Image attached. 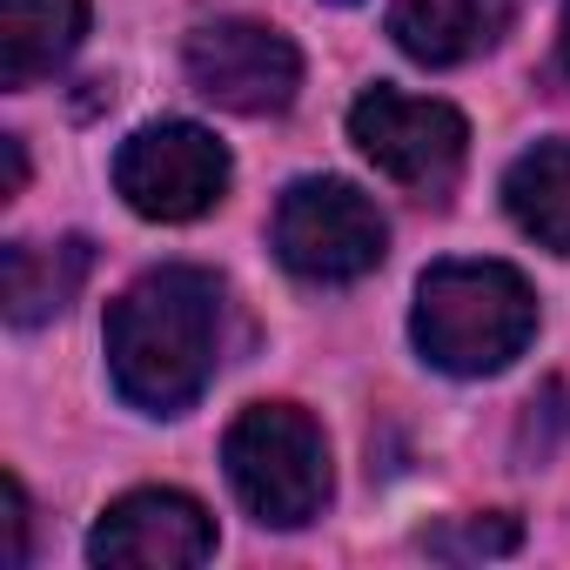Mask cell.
<instances>
[{"instance_id":"2","label":"cell","mask_w":570,"mask_h":570,"mask_svg":"<svg viewBox=\"0 0 570 570\" xmlns=\"http://www.w3.org/2000/svg\"><path fill=\"white\" fill-rule=\"evenodd\" d=\"M410 336L443 376H497L537 336V296L510 262H436L416 282Z\"/></svg>"},{"instance_id":"1","label":"cell","mask_w":570,"mask_h":570,"mask_svg":"<svg viewBox=\"0 0 570 570\" xmlns=\"http://www.w3.org/2000/svg\"><path fill=\"white\" fill-rule=\"evenodd\" d=\"M222 363V282L208 268H155L108 309L115 390L148 416H181Z\"/></svg>"},{"instance_id":"12","label":"cell","mask_w":570,"mask_h":570,"mask_svg":"<svg viewBox=\"0 0 570 570\" xmlns=\"http://www.w3.org/2000/svg\"><path fill=\"white\" fill-rule=\"evenodd\" d=\"M503 208L530 242L570 255V141H537L530 155H517L503 175Z\"/></svg>"},{"instance_id":"5","label":"cell","mask_w":570,"mask_h":570,"mask_svg":"<svg viewBox=\"0 0 570 570\" xmlns=\"http://www.w3.org/2000/svg\"><path fill=\"white\" fill-rule=\"evenodd\" d=\"M350 141L363 148V161H376V175H390L416 202H443L463 175L470 121L450 101H416V95H396V88H370L350 108Z\"/></svg>"},{"instance_id":"6","label":"cell","mask_w":570,"mask_h":570,"mask_svg":"<svg viewBox=\"0 0 570 570\" xmlns=\"http://www.w3.org/2000/svg\"><path fill=\"white\" fill-rule=\"evenodd\" d=\"M115 188L148 222H195L228 195V148L195 121H148L121 141Z\"/></svg>"},{"instance_id":"15","label":"cell","mask_w":570,"mask_h":570,"mask_svg":"<svg viewBox=\"0 0 570 570\" xmlns=\"http://www.w3.org/2000/svg\"><path fill=\"white\" fill-rule=\"evenodd\" d=\"M0 161H8V181H0V202H14V195L28 188V148H21V135H0Z\"/></svg>"},{"instance_id":"17","label":"cell","mask_w":570,"mask_h":570,"mask_svg":"<svg viewBox=\"0 0 570 570\" xmlns=\"http://www.w3.org/2000/svg\"><path fill=\"white\" fill-rule=\"evenodd\" d=\"M336 8H350V0H336Z\"/></svg>"},{"instance_id":"11","label":"cell","mask_w":570,"mask_h":570,"mask_svg":"<svg viewBox=\"0 0 570 570\" xmlns=\"http://www.w3.org/2000/svg\"><path fill=\"white\" fill-rule=\"evenodd\" d=\"M88 35V0H0V88L48 81Z\"/></svg>"},{"instance_id":"8","label":"cell","mask_w":570,"mask_h":570,"mask_svg":"<svg viewBox=\"0 0 570 570\" xmlns=\"http://www.w3.org/2000/svg\"><path fill=\"white\" fill-rule=\"evenodd\" d=\"M88 557L108 570H188L215 557V523L181 490H128L95 523Z\"/></svg>"},{"instance_id":"3","label":"cell","mask_w":570,"mask_h":570,"mask_svg":"<svg viewBox=\"0 0 570 570\" xmlns=\"http://www.w3.org/2000/svg\"><path fill=\"white\" fill-rule=\"evenodd\" d=\"M222 463H228L242 510L268 530H303L330 503V443H323L316 416H303L296 403L242 410L228 423Z\"/></svg>"},{"instance_id":"4","label":"cell","mask_w":570,"mask_h":570,"mask_svg":"<svg viewBox=\"0 0 570 570\" xmlns=\"http://www.w3.org/2000/svg\"><path fill=\"white\" fill-rule=\"evenodd\" d=\"M275 255L303 282H356L390 255V222L356 181L336 175H303L275 202Z\"/></svg>"},{"instance_id":"10","label":"cell","mask_w":570,"mask_h":570,"mask_svg":"<svg viewBox=\"0 0 570 570\" xmlns=\"http://www.w3.org/2000/svg\"><path fill=\"white\" fill-rule=\"evenodd\" d=\"M95 268V242L88 235H61V242H8L0 248V309L14 330H41L55 323Z\"/></svg>"},{"instance_id":"9","label":"cell","mask_w":570,"mask_h":570,"mask_svg":"<svg viewBox=\"0 0 570 570\" xmlns=\"http://www.w3.org/2000/svg\"><path fill=\"white\" fill-rule=\"evenodd\" d=\"M517 21V0H396L390 35L423 68H463L490 55Z\"/></svg>"},{"instance_id":"7","label":"cell","mask_w":570,"mask_h":570,"mask_svg":"<svg viewBox=\"0 0 570 570\" xmlns=\"http://www.w3.org/2000/svg\"><path fill=\"white\" fill-rule=\"evenodd\" d=\"M181 68L202 101L228 115H282L303 88V55L289 35H275L262 21H208L188 35Z\"/></svg>"},{"instance_id":"14","label":"cell","mask_w":570,"mask_h":570,"mask_svg":"<svg viewBox=\"0 0 570 570\" xmlns=\"http://www.w3.org/2000/svg\"><path fill=\"white\" fill-rule=\"evenodd\" d=\"M8 563H28V490L8 476Z\"/></svg>"},{"instance_id":"13","label":"cell","mask_w":570,"mask_h":570,"mask_svg":"<svg viewBox=\"0 0 570 570\" xmlns=\"http://www.w3.org/2000/svg\"><path fill=\"white\" fill-rule=\"evenodd\" d=\"M517 517H470L463 530H443V537H423L436 557H510L517 550Z\"/></svg>"},{"instance_id":"16","label":"cell","mask_w":570,"mask_h":570,"mask_svg":"<svg viewBox=\"0 0 570 570\" xmlns=\"http://www.w3.org/2000/svg\"><path fill=\"white\" fill-rule=\"evenodd\" d=\"M563 68H570V8H563Z\"/></svg>"}]
</instances>
